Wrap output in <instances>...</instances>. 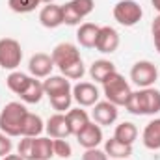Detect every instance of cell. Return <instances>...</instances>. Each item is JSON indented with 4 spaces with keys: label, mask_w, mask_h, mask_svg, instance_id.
Returning <instances> with one entry per match:
<instances>
[{
    "label": "cell",
    "mask_w": 160,
    "mask_h": 160,
    "mask_svg": "<svg viewBox=\"0 0 160 160\" xmlns=\"http://www.w3.org/2000/svg\"><path fill=\"white\" fill-rule=\"evenodd\" d=\"M99 28L97 24L93 22H84L80 24L78 32H77V39L84 48H95V41H97V34H99Z\"/></svg>",
    "instance_id": "obj_20"
},
{
    "label": "cell",
    "mask_w": 160,
    "mask_h": 160,
    "mask_svg": "<svg viewBox=\"0 0 160 160\" xmlns=\"http://www.w3.org/2000/svg\"><path fill=\"white\" fill-rule=\"evenodd\" d=\"M118 47H119L118 30L112 26H101L97 34V41H95V48L102 54H112L118 50Z\"/></svg>",
    "instance_id": "obj_9"
},
{
    "label": "cell",
    "mask_w": 160,
    "mask_h": 160,
    "mask_svg": "<svg viewBox=\"0 0 160 160\" xmlns=\"http://www.w3.org/2000/svg\"><path fill=\"white\" fill-rule=\"evenodd\" d=\"M151 4H153V8L160 13V0H151Z\"/></svg>",
    "instance_id": "obj_36"
},
{
    "label": "cell",
    "mask_w": 160,
    "mask_h": 160,
    "mask_svg": "<svg viewBox=\"0 0 160 160\" xmlns=\"http://www.w3.org/2000/svg\"><path fill=\"white\" fill-rule=\"evenodd\" d=\"M4 160H24V158H22L21 155H6Z\"/></svg>",
    "instance_id": "obj_34"
},
{
    "label": "cell",
    "mask_w": 160,
    "mask_h": 160,
    "mask_svg": "<svg viewBox=\"0 0 160 160\" xmlns=\"http://www.w3.org/2000/svg\"><path fill=\"white\" fill-rule=\"evenodd\" d=\"M43 89H45V95H48V97L73 91L71 82L65 77H47V80L43 82Z\"/></svg>",
    "instance_id": "obj_16"
},
{
    "label": "cell",
    "mask_w": 160,
    "mask_h": 160,
    "mask_svg": "<svg viewBox=\"0 0 160 160\" xmlns=\"http://www.w3.org/2000/svg\"><path fill=\"white\" fill-rule=\"evenodd\" d=\"M43 119L36 114H26V119L22 125V130H21V136H28V138H38L41 132H43Z\"/></svg>",
    "instance_id": "obj_25"
},
{
    "label": "cell",
    "mask_w": 160,
    "mask_h": 160,
    "mask_svg": "<svg viewBox=\"0 0 160 160\" xmlns=\"http://www.w3.org/2000/svg\"><path fill=\"white\" fill-rule=\"evenodd\" d=\"M52 67H54L52 56H48L45 52L34 54L30 58V62H28V71H30V75L34 78H47V77H50Z\"/></svg>",
    "instance_id": "obj_11"
},
{
    "label": "cell",
    "mask_w": 160,
    "mask_h": 160,
    "mask_svg": "<svg viewBox=\"0 0 160 160\" xmlns=\"http://www.w3.org/2000/svg\"><path fill=\"white\" fill-rule=\"evenodd\" d=\"M52 147H54V157H60V158H69L73 155V149L69 145V142L65 138H58V140H52Z\"/></svg>",
    "instance_id": "obj_29"
},
{
    "label": "cell",
    "mask_w": 160,
    "mask_h": 160,
    "mask_svg": "<svg viewBox=\"0 0 160 160\" xmlns=\"http://www.w3.org/2000/svg\"><path fill=\"white\" fill-rule=\"evenodd\" d=\"M77 140L84 149H93V147H99V143L102 142V130H101V125L97 123H88L78 134H77Z\"/></svg>",
    "instance_id": "obj_13"
},
{
    "label": "cell",
    "mask_w": 160,
    "mask_h": 160,
    "mask_svg": "<svg viewBox=\"0 0 160 160\" xmlns=\"http://www.w3.org/2000/svg\"><path fill=\"white\" fill-rule=\"evenodd\" d=\"M41 4V0H8V6L15 13H30Z\"/></svg>",
    "instance_id": "obj_28"
},
{
    "label": "cell",
    "mask_w": 160,
    "mask_h": 160,
    "mask_svg": "<svg viewBox=\"0 0 160 160\" xmlns=\"http://www.w3.org/2000/svg\"><path fill=\"white\" fill-rule=\"evenodd\" d=\"M82 160H108V155L97 147L93 149H86V153L82 155Z\"/></svg>",
    "instance_id": "obj_31"
},
{
    "label": "cell",
    "mask_w": 160,
    "mask_h": 160,
    "mask_svg": "<svg viewBox=\"0 0 160 160\" xmlns=\"http://www.w3.org/2000/svg\"><path fill=\"white\" fill-rule=\"evenodd\" d=\"M52 62L62 71V75L69 80H80L84 77V62L80 58V50L73 43H60L52 50Z\"/></svg>",
    "instance_id": "obj_1"
},
{
    "label": "cell",
    "mask_w": 160,
    "mask_h": 160,
    "mask_svg": "<svg viewBox=\"0 0 160 160\" xmlns=\"http://www.w3.org/2000/svg\"><path fill=\"white\" fill-rule=\"evenodd\" d=\"M125 108L134 116H155L160 112V91L155 88H142L132 91Z\"/></svg>",
    "instance_id": "obj_2"
},
{
    "label": "cell",
    "mask_w": 160,
    "mask_h": 160,
    "mask_svg": "<svg viewBox=\"0 0 160 160\" xmlns=\"http://www.w3.org/2000/svg\"><path fill=\"white\" fill-rule=\"evenodd\" d=\"M112 73H116V65L110 60H97L89 67V77L95 82H101V84L108 78Z\"/></svg>",
    "instance_id": "obj_21"
},
{
    "label": "cell",
    "mask_w": 160,
    "mask_h": 160,
    "mask_svg": "<svg viewBox=\"0 0 160 160\" xmlns=\"http://www.w3.org/2000/svg\"><path fill=\"white\" fill-rule=\"evenodd\" d=\"M99 89L91 82H78L73 88V99L80 106H95L99 102Z\"/></svg>",
    "instance_id": "obj_10"
},
{
    "label": "cell",
    "mask_w": 160,
    "mask_h": 160,
    "mask_svg": "<svg viewBox=\"0 0 160 160\" xmlns=\"http://www.w3.org/2000/svg\"><path fill=\"white\" fill-rule=\"evenodd\" d=\"M11 149H13V143H11L9 136H8V134H4V132L0 130V157L9 155V153H11Z\"/></svg>",
    "instance_id": "obj_32"
},
{
    "label": "cell",
    "mask_w": 160,
    "mask_h": 160,
    "mask_svg": "<svg viewBox=\"0 0 160 160\" xmlns=\"http://www.w3.org/2000/svg\"><path fill=\"white\" fill-rule=\"evenodd\" d=\"M118 106L112 104L110 101H99L95 106H93V112H91V118L97 125H112L118 119Z\"/></svg>",
    "instance_id": "obj_12"
},
{
    "label": "cell",
    "mask_w": 160,
    "mask_h": 160,
    "mask_svg": "<svg viewBox=\"0 0 160 160\" xmlns=\"http://www.w3.org/2000/svg\"><path fill=\"white\" fill-rule=\"evenodd\" d=\"M50 101V106L62 114L65 110H71V102H73V91H67V93H60V95H54V97H48Z\"/></svg>",
    "instance_id": "obj_27"
},
{
    "label": "cell",
    "mask_w": 160,
    "mask_h": 160,
    "mask_svg": "<svg viewBox=\"0 0 160 160\" xmlns=\"http://www.w3.org/2000/svg\"><path fill=\"white\" fill-rule=\"evenodd\" d=\"M39 22L45 28H58L63 24V13H62V6L56 4H47L39 11Z\"/></svg>",
    "instance_id": "obj_15"
},
{
    "label": "cell",
    "mask_w": 160,
    "mask_h": 160,
    "mask_svg": "<svg viewBox=\"0 0 160 160\" xmlns=\"http://www.w3.org/2000/svg\"><path fill=\"white\" fill-rule=\"evenodd\" d=\"M143 145L151 151H158L160 149V119L149 121L143 128Z\"/></svg>",
    "instance_id": "obj_18"
},
{
    "label": "cell",
    "mask_w": 160,
    "mask_h": 160,
    "mask_svg": "<svg viewBox=\"0 0 160 160\" xmlns=\"http://www.w3.org/2000/svg\"><path fill=\"white\" fill-rule=\"evenodd\" d=\"M41 2H43V4H52L54 0H41Z\"/></svg>",
    "instance_id": "obj_37"
},
{
    "label": "cell",
    "mask_w": 160,
    "mask_h": 160,
    "mask_svg": "<svg viewBox=\"0 0 160 160\" xmlns=\"http://www.w3.org/2000/svg\"><path fill=\"white\" fill-rule=\"evenodd\" d=\"M158 78V71H157V65L147 62V60H142V62H136L130 69V80L140 86V88H151Z\"/></svg>",
    "instance_id": "obj_8"
},
{
    "label": "cell",
    "mask_w": 160,
    "mask_h": 160,
    "mask_svg": "<svg viewBox=\"0 0 160 160\" xmlns=\"http://www.w3.org/2000/svg\"><path fill=\"white\" fill-rule=\"evenodd\" d=\"M95 8L93 0H71L67 4L62 6V13H63V24L69 26H77L84 17H88Z\"/></svg>",
    "instance_id": "obj_7"
},
{
    "label": "cell",
    "mask_w": 160,
    "mask_h": 160,
    "mask_svg": "<svg viewBox=\"0 0 160 160\" xmlns=\"http://www.w3.org/2000/svg\"><path fill=\"white\" fill-rule=\"evenodd\" d=\"M43 95H45V89H43V84H41L39 80H36L34 77L30 78L28 82V86L24 88V91L19 95L24 102H28V104H36V102H39L41 99H43Z\"/></svg>",
    "instance_id": "obj_23"
},
{
    "label": "cell",
    "mask_w": 160,
    "mask_h": 160,
    "mask_svg": "<svg viewBox=\"0 0 160 160\" xmlns=\"http://www.w3.org/2000/svg\"><path fill=\"white\" fill-rule=\"evenodd\" d=\"M151 32H153V36H155V34H160V13L155 17L153 24H151Z\"/></svg>",
    "instance_id": "obj_33"
},
{
    "label": "cell",
    "mask_w": 160,
    "mask_h": 160,
    "mask_svg": "<svg viewBox=\"0 0 160 160\" xmlns=\"http://www.w3.org/2000/svg\"><path fill=\"white\" fill-rule=\"evenodd\" d=\"M67 118V123H69V128H71V134L77 136L80 130L89 123V116L86 110H80V108H75V110H69L65 114Z\"/></svg>",
    "instance_id": "obj_22"
},
{
    "label": "cell",
    "mask_w": 160,
    "mask_h": 160,
    "mask_svg": "<svg viewBox=\"0 0 160 160\" xmlns=\"http://www.w3.org/2000/svg\"><path fill=\"white\" fill-rule=\"evenodd\" d=\"M26 114H28V110L24 108V104H21V102H8L4 106V110L0 112V130L4 134H8L9 138L21 136Z\"/></svg>",
    "instance_id": "obj_3"
},
{
    "label": "cell",
    "mask_w": 160,
    "mask_h": 160,
    "mask_svg": "<svg viewBox=\"0 0 160 160\" xmlns=\"http://www.w3.org/2000/svg\"><path fill=\"white\" fill-rule=\"evenodd\" d=\"M32 142H34V138H28V136H22V140L19 142L17 151L24 160H32Z\"/></svg>",
    "instance_id": "obj_30"
},
{
    "label": "cell",
    "mask_w": 160,
    "mask_h": 160,
    "mask_svg": "<svg viewBox=\"0 0 160 160\" xmlns=\"http://www.w3.org/2000/svg\"><path fill=\"white\" fill-rule=\"evenodd\" d=\"M102 91H104L106 101H110L116 106H125L128 102L130 95H132V89H130L128 82L118 71L112 73L108 78L102 82Z\"/></svg>",
    "instance_id": "obj_4"
},
{
    "label": "cell",
    "mask_w": 160,
    "mask_h": 160,
    "mask_svg": "<svg viewBox=\"0 0 160 160\" xmlns=\"http://www.w3.org/2000/svg\"><path fill=\"white\" fill-rule=\"evenodd\" d=\"M47 132H48V136L52 138V140H58V138H69V136H73L71 134V128H69V123H67V118L63 116V114H54V116H50L48 121H47Z\"/></svg>",
    "instance_id": "obj_14"
},
{
    "label": "cell",
    "mask_w": 160,
    "mask_h": 160,
    "mask_svg": "<svg viewBox=\"0 0 160 160\" xmlns=\"http://www.w3.org/2000/svg\"><path fill=\"white\" fill-rule=\"evenodd\" d=\"M104 153L110 157V158H116V160H127L130 155H132V145H127L116 138H110L106 140L104 143Z\"/></svg>",
    "instance_id": "obj_19"
},
{
    "label": "cell",
    "mask_w": 160,
    "mask_h": 160,
    "mask_svg": "<svg viewBox=\"0 0 160 160\" xmlns=\"http://www.w3.org/2000/svg\"><path fill=\"white\" fill-rule=\"evenodd\" d=\"M153 38H155V47H157V50L160 52V34H155Z\"/></svg>",
    "instance_id": "obj_35"
},
{
    "label": "cell",
    "mask_w": 160,
    "mask_h": 160,
    "mask_svg": "<svg viewBox=\"0 0 160 160\" xmlns=\"http://www.w3.org/2000/svg\"><path fill=\"white\" fill-rule=\"evenodd\" d=\"M143 11L136 0H119L114 6V19L121 26H134L142 21Z\"/></svg>",
    "instance_id": "obj_6"
},
{
    "label": "cell",
    "mask_w": 160,
    "mask_h": 160,
    "mask_svg": "<svg viewBox=\"0 0 160 160\" xmlns=\"http://www.w3.org/2000/svg\"><path fill=\"white\" fill-rule=\"evenodd\" d=\"M22 62V48L21 43L13 38L0 39V67L8 71H15Z\"/></svg>",
    "instance_id": "obj_5"
},
{
    "label": "cell",
    "mask_w": 160,
    "mask_h": 160,
    "mask_svg": "<svg viewBox=\"0 0 160 160\" xmlns=\"http://www.w3.org/2000/svg\"><path fill=\"white\" fill-rule=\"evenodd\" d=\"M30 78H32V77H28V75H24V73H21V71H13V73H9V77L6 78V84H8V88H9L13 93L21 95V93L24 91V88L28 86Z\"/></svg>",
    "instance_id": "obj_26"
},
{
    "label": "cell",
    "mask_w": 160,
    "mask_h": 160,
    "mask_svg": "<svg viewBox=\"0 0 160 160\" xmlns=\"http://www.w3.org/2000/svg\"><path fill=\"white\" fill-rule=\"evenodd\" d=\"M54 157V147L50 138H34L32 142V160H50Z\"/></svg>",
    "instance_id": "obj_17"
},
{
    "label": "cell",
    "mask_w": 160,
    "mask_h": 160,
    "mask_svg": "<svg viewBox=\"0 0 160 160\" xmlns=\"http://www.w3.org/2000/svg\"><path fill=\"white\" fill-rule=\"evenodd\" d=\"M114 138L119 140V142H123V143H127V145H132L134 140L138 138V128H136L134 123H130V121H123V123H119V125L116 127Z\"/></svg>",
    "instance_id": "obj_24"
}]
</instances>
